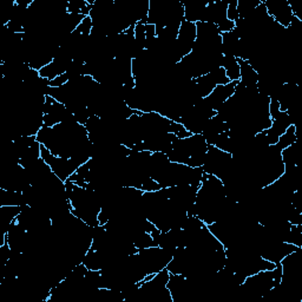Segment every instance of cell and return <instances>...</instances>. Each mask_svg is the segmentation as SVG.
Listing matches in <instances>:
<instances>
[{
  "label": "cell",
  "instance_id": "2",
  "mask_svg": "<svg viewBox=\"0 0 302 302\" xmlns=\"http://www.w3.org/2000/svg\"><path fill=\"white\" fill-rule=\"evenodd\" d=\"M297 141V133H296V127L294 124H292L288 129L285 131V134L281 135V136L279 137V141L276 145L283 150V149L290 147V145H293L295 142Z\"/></svg>",
  "mask_w": 302,
  "mask_h": 302
},
{
  "label": "cell",
  "instance_id": "1",
  "mask_svg": "<svg viewBox=\"0 0 302 302\" xmlns=\"http://www.w3.org/2000/svg\"><path fill=\"white\" fill-rule=\"evenodd\" d=\"M237 83H239V81H230V83L225 85H218V87L212 90L211 94L209 95L208 97L204 98V101L208 103V105L210 106L214 111L218 112V110L221 108L223 103L228 101L234 95Z\"/></svg>",
  "mask_w": 302,
  "mask_h": 302
},
{
  "label": "cell",
  "instance_id": "3",
  "mask_svg": "<svg viewBox=\"0 0 302 302\" xmlns=\"http://www.w3.org/2000/svg\"><path fill=\"white\" fill-rule=\"evenodd\" d=\"M227 18L229 20L235 21L239 19V9H237V0H234L232 3H228V9H227Z\"/></svg>",
  "mask_w": 302,
  "mask_h": 302
}]
</instances>
